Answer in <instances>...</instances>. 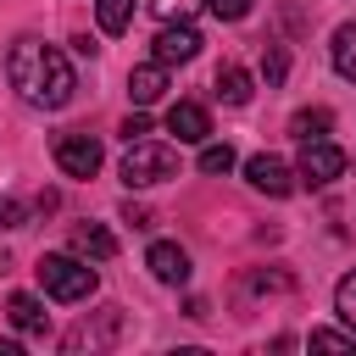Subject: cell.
I'll use <instances>...</instances> for the list:
<instances>
[{
  "instance_id": "ba28073f",
  "label": "cell",
  "mask_w": 356,
  "mask_h": 356,
  "mask_svg": "<svg viewBox=\"0 0 356 356\" xmlns=\"http://www.w3.org/2000/svg\"><path fill=\"white\" fill-rule=\"evenodd\" d=\"M195 56H200V33H195L189 22H161V33H156V61L178 67V61H195Z\"/></svg>"
},
{
  "instance_id": "603a6c76",
  "label": "cell",
  "mask_w": 356,
  "mask_h": 356,
  "mask_svg": "<svg viewBox=\"0 0 356 356\" xmlns=\"http://www.w3.org/2000/svg\"><path fill=\"white\" fill-rule=\"evenodd\" d=\"M122 139H128V145H134V139H150V117H145V111H134V117L122 122Z\"/></svg>"
},
{
  "instance_id": "3957f363",
  "label": "cell",
  "mask_w": 356,
  "mask_h": 356,
  "mask_svg": "<svg viewBox=\"0 0 356 356\" xmlns=\"http://www.w3.org/2000/svg\"><path fill=\"white\" fill-rule=\"evenodd\" d=\"M172 172H178V150L161 145V139H134L128 156H122V184L128 189H150V184L172 178Z\"/></svg>"
},
{
  "instance_id": "ffe728a7",
  "label": "cell",
  "mask_w": 356,
  "mask_h": 356,
  "mask_svg": "<svg viewBox=\"0 0 356 356\" xmlns=\"http://www.w3.org/2000/svg\"><path fill=\"white\" fill-rule=\"evenodd\" d=\"M250 6H256V0H206V11H211L217 22H239V17H250Z\"/></svg>"
},
{
  "instance_id": "5b68a950",
  "label": "cell",
  "mask_w": 356,
  "mask_h": 356,
  "mask_svg": "<svg viewBox=\"0 0 356 356\" xmlns=\"http://www.w3.org/2000/svg\"><path fill=\"white\" fill-rule=\"evenodd\" d=\"M100 161H106V150H100L95 134H61V139H56V167H61L67 178H95Z\"/></svg>"
},
{
  "instance_id": "4fadbf2b",
  "label": "cell",
  "mask_w": 356,
  "mask_h": 356,
  "mask_svg": "<svg viewBox=\"0 0 356 356\" xmlns=\"http://www.w3.org/2000/svg\"><path fill=\"white\" fill-rule=\"evenodd\" d=\"M328 61H334V72H339V78H350V83H356V22H339V28H334Z\"/></svg>"
},
{
  "instance_id": "9c48e42d",
  "label": "cell",
  "mask_w": 356,
  "mask_h": 356,
  "mask_svg": "<svg viewBox=\"0 0 356 356\" xmlns=\"http://www.w3.org/2000/svg\"><path fill=\"white\" fill-rule=\"evenodd\" d=\"M145 267H150L161 284H189V250L172 245V239H156L150 256H145Z\"/></svg>"
},
{
  "instance_id": "8992f818",
  "label": "cell",
  "mask_w": 356,
  "mask_h": 356,
  "mask_svg": "<svg viewBox=\"0 0 356 356\" xmlns=\"http://www.w3.org/2000/svg\"><path fill=\"white\" fill-rule=\"evenodd\" d=\"M245 184L261 189V195H273V200H284V195L295 189V167H289L284 156H267V150H261V156L245 161Z\"/></svg>"
},
{
  "instance_id": "ac0fdd59",
  "label": "cell",
  "mask_w": 356,
  "mask_h": 356,
  "mask_svg": "<svg viewBox=\"0 0 356 356\" xmlns=\"http://www.w3.org/2000/svg\"><path fill=\"white\" fill-rule=\"evenodd\" d=\"M312 350H356V328H350V334H334V328H317V334H312Z\"/></svg>"
},
{
  "instance_id": "7c38bea8",
  "label": "cell",
  "mask_w": 356,
  "mask_h": 356,
  "mask_svg": "<svg viewBox=\"0 0 356 356\" xmlns=\"http://www.w3.org/2000/svg\"><path fill=\"white\" fill-rule=\"evenodd\" d=\"M6 317H11L17 334H44V300H39V295H22V289H17V295L6 300Z\"/></svg>"
},
{
  "instance_id": "7402d4cb",
  "label": "cell",
  "mask_w": 356,
  "mask_h": 356,
  "mask_svg": "<svg viewBox=\"0 0 356 356\" xmlns=\"http://www.w3.org/2000/svg\"><path fill=\"white\" fill-rule=\"evenodd\" d=\"M261 72H267V83H284V72H289V56H284V44H273V50H267Z\"/></svg>"
},
{
  "instance_id": "277c9868",
  "label": "cell",
  "mask_w": 356,
  "mask_h": 356,
  "mask_svg": "<svg viewBox=\"0 0 356 356\" xmlns=\"http://www.w3.org/2000/svg\"><path fill=\"white\" fill-rule=\"evenodd\" d=\"M345 167H350V156H345L339 145H328V139H306V145H300V161H295V178H300L306 189H323V184H334Z\"/></svg>"
},
{
  "instance_id": "e0dca14e",
  "label": "cell",
  "mask_w": 356,
  "mask_h": 356,
  "mask_svg": "<svg viewBox=\"0 0 356 356\" xmlns=\"http://www.w3.org/2000/svg\"><path fill=\"white\" fill-rule=\"evenodd\" d=\"M334 312L345 317V328H356V273L339 278V289H334Z\"/></svg>"
},
{
  "instance_id": "cb8c5ba5",
  "label": "cell",
  "mask_w": 356,
  "mask_h": 356,
  "mask_svg": "<svg viewBox=\"0 0 356 356\" xmlns=\"http://www.w3.org/2000/svg\"><path fill=\"white\" fill-rule=\"evenodd\" d=\"M22 222V200H0V228H17Z\"/></svg>"
},
{
  "instance_id": "9a60e30c",
  "label": "cell",
  "mask_w": 356,
  "mask_h": 356,
  "mask_svg": "<svg viewBox=\"0 0 356 356\" xmlns=\"http://www.w3.org/2000/svg\"><path fill=\"white\" fill-rule=\"evenodd\" d=\"M217 100H228V106H245L250 100V72L245 67H217Z\"/></svg>"
},
{
  "instance_id": "d6986e66",
  "label": "cell",
  "mask_w": 356,
  "mask_h": 356,
  "mask_svg": "<svg viewBox=\"0 0 356 356\" xmlns=\"http://www.w3.org/2000/svg\"><path fill=\"white\" fill-rule=\"evenodd\" d=\"M195 6H200V0H150V11H156L161 22H189Z\"/></svg>"
},
{
  "instance_id": "5bb4252c",
  "label": "cell",
  "mask_w": 356,
  "mask_h": 356,
  "mask_svg": "<svg viewBox=\"0 0 356 356\" xmlns=\"http://www.w3.org/2000/svg\"><path fill=\"white\" fill-rule=\"evenodd\" d=\"M328 128H334V111H328V106H306V111L289 117V134H295L300 145H306V139H323Z\"/></svg>"
},
{
  "instance_id": "2e32d148",
  "label": "cell",
  "mask_w": 356,
  "mask_h": 356,
  "mask_svg": "<svg viewBox=\"0 0 356 356\" xmlns=\"http://www.w3.org/2000/svg\"><path fill=\"white\" fill-rule=\"evenodd\" d=\"M95 17H100V33H122L134 22V0H95Z\"/></svg>"
},
{
  "instance_id": "6da1fadb",
  "label": "cell",
  "mask_w": 356,
  "mask_h": 356,
  "mask_svg": "<svg viewBox=\"0 0 356 356\" xmlns=\"http://www.w3.org/2000/svg\"><path fill=\"white\" fill-rule=\"evenodd\" d=\"M6 78H11V89H17L28 106H39V111H61V106L72 100V89H78L72 61H67L56 44L33 39V33H22V39L6 50Z\"/></svg>"
},
{
  "instance_id": "30bf717a",
  "label": "cell",
  "mask_w": 356,
  "mask_h": 356,
  "mask_svg": "<svg viewBox=\"0 0 356 356\" xmlns=\"http://www.w3.org/2000/svg\"><path fill=\"white\" fill-rule=\"evenodd\" d=\"M161 89H167V61H139L134 72H128V95H134V106H156L161 100Z\"/></svg>"
},
{
  "instance_id": "8fae6325",
  "label": "cell",
  "mask_w": 356,
  "mask_h": 356,
  "mask_svg": "<svg viewBox=\"0 0 356 356\" xmlns=\"http://www.w3.org/2000/svg\"><path fill=\"white\" fill-rule=\"evenodd\" d=\"M72 250L89 256V261H111L117 256V234L100 228V222H72Z\"/></svg>"
},
{
  "instance_id": "7a4b0ae2",
  "label": "cell",
  "mask_w": 356,
  "mask_h": 356,
  "mask_svg": "<svg viewBox=\"0 0 356 356\" xmlns=\"http://www.w3.org/2000/svg\"><path fill=\"white\" fill-rule=\"evenodd\" d=\"M33 273H39V289H44L50 300H61V306L89 300V295H95V284H100V278H95V267H89L78 250H72V256H39V267H33Z\"/></svg>"
},
{
  "instance_id": "44dd1931",
  "label": "cell",
  "mask_w": 356,
  "mask_h": 356,
  "mask_svg": "<svg viewBox=\"0 0 356 356\" xmlns=\"http://www.w3.org/2000/svg\"><path fill=\"white\" fill-rule=\"evenodd\" d=\"M228 167H234V150L228 145H206L200 150V172H228Z\"/></svg>"
},
{
  "instance_id": "52a82bcc",
  "label": "cell",
  "mask_w": 356,
  "mask_h": 356,
  "mask_svg": "<svg viewBox=\"0 0 356 356\" xmlns=\"http://www.w3.org/2000/svg\"><path fill=\"white\" fill-rule=\"evenodd\" d=\"M167 134H172L178 145H206V139H211L206 106H200V100H172V106H167Z\"/></svg>"
}]
</instances>
